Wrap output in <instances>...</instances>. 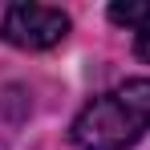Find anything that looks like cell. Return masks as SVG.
Returning <instances> with one entry per match:
<instances>
[{
  "mask_svg": "<svg viewBox=\"0 0 150 150\" xmlns=\"http://www.w3.org/2000/svg\"><path fill=\"white\" fill-rule=\"evenodd\" d=\"M134 49H138L142 61H150V12L142 16V25L134 28Z\"/></svg>",
  "mask_w": 150,
  "mask_h": 150,
  "instance_id": "3",
  "label": "cell"
},
{
  "mask_svg": "<svg viewBox=\"0 0 150 150\" xmlns=\"http://www.w3.org/2000/svg\"><path fill=\"white\" fill-rule=\"evenodd\" d=\"M69 33V16L53 4H8L0 16V41L25 53H41L61 45Z\"/></svg>",
  "mask_w": 150,
  "mask_h": 150,
  "instance_id": "2",
  "label": "cell"
},
{
  "mask_svg": "<svg viewBox=\"0 0 150 150\" xmlns=\"http://www.w3.org/2000/svg\"><path fill=\"white\" fill-rule=\"evenodd\" d=\"M150 134V81L130 77L122 85L105 89L69 126L77 150H130Z\"/></svg>",
  "mask_w": 150,
  "mask_h": 150,
  "instance_id": "1",
  "label": "cell"
}]
</instances>
